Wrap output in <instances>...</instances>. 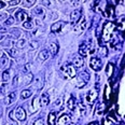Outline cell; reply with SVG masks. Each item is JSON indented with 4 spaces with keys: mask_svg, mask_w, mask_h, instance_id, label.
<instances>
[{
    "mask_svg": "<svg viewBox=\"0 0 125 125\" xmlns=\"http://www.w3.org/2000/svg\"><path fill=\"white\" fill-rule=\"evenodd\" d=\"M31 80H32V74L30 73H26L23 75H16L13 80V85L15 86H20V85H28L30 84Z\"/></svg>",
    "mask_w": 125,
    "mask_h": 125,
    "instance_id": "obj_1",
    "label": "cell"
},
{
    "mask_svg": "<svg viewBox=\"0 0 125 125\" xmlns=\"http://www.w3.org/2000/svg\"><path fill=\"white\" fill-rule=\"evenodd\" d=\"M114 29V25L113 23L108 22L106 23L105 26H104V29H103V35H101V39L103 41H110L111 40V35H112V31Z\"/></svg>",
    "mask_w": 125,
    "mask_h": 125,
    "instance_id": "obj_2",
    "label": "cell"
},
{
    "mask_svg": "<svg viewBox=\"0 0 125 125\" xmlns=\"http://www.w3.org/2000/svg\"><path fill=\"white\" fill-rule=\"evenodd\" d=\"M62 77L66 80L72 79V78L75 75V67L73 65H67V66H62Z\"/></svg>",
    "mask_w": 125,
    "mask_h": 125,
    "instance_id": "obj_3",
    "label": "cell"
},
{
    "mask_svg": "<svg viewBox=\"0 0 125 125\" xmlns=\"http://www.w3.org/2000/svg\"><path fill=\"white\" fill-rule=\"evenodd\" d=\"M92 40H88L83 42L81 45L79 46V54L82 56H86L88 55V53H94V50L92 49Z\"/></svg>",
    "mask_w": 125,
    "mask_h": 125,
    "instance_id": "obj_4",
    "label": "cell"
},
{
    "mask_svg": "<svg viewBox=\"0 0 125 125\" xmlns=\"http://www.w3.org/2000/svg\"><path fill=\"white\" fill-rule=\"evenodd\" d=\"M40 104H41V99L40 97L36 96L33 98V100H31V104H30V107H29V112L30 113H36L37 111L40 109Z\"/></svg>",
    "mask_w": 125,
    "mask_h": 125,
    "instance_id": "obj_5",
    "label": "cell"
},
{
    "mask_svg": "<svg viewBox=\"0 0 125 125\" xmlns=\"http://www.w3.org/2000/svg\"><path fill=\"white\" fill-rule=\"evenodd\" d=\"M90 67L93 70H95V71L99 70L101 68V61H100V58H98V57H92V58H91V61H90Z\"/></svg>",
    "mask_w": 125,
    "mask_h": 125,
    "instance_id": "obj_6",
    "label": "cell"
},
{
    "mask_svg": "<svg viewBox=\"0 0 125 125\" xmlns=\"http://www.w3.org/2000/svg\"><path fill=\"white\" fill-rule=\"evenodd\" d=\"M98 96V93L96 92V91H90L88 93H86V95H85V101H86L87 104H90V105H92L94 101L96 100V98H97Z\"/></svg>",
    "mask_w": 125,
    "mask_h": 125,
    "instance_id": "obj_7",
    "label": "cell"
},
{
    "mask_svg": "<svg viewBox=\"0 0 125 125\" xmlns=\"http://www.w3.org/2000/svg\"><path fill=\"white\" fill-rule=\"evenodd\" d=\"M85 27H86V20H85V17H82V19L80 20V22L77 23V25L74 26V29L78 33H80L85 29Z\"/></svg>",
    "mask_w": 125,
    "mask_h": 125,
    "instance_id": "obj_8",
    "label": "cell"
},
{
    "mask_svg": "<svg viewBox=\"0 0 125 125\" xmlns=\"http://www.w3.org/2000/svg\"><path fill=\"white\" fill-rule=\"evenodd\" d=\"M15 17H16V20L19 21V22L25 23V22H27L28 14L25 11H23V10H19V11L15 13Z\"/></svg>",
    "mask_w": 125,
    "mask_h": 125,
    "instance_id": "obj_9",
    "label": "cell"
},
{
    "mask_svg": "<svg viewBox=\"0 0 125 125\" xmlns=\"http://www.w3.org/2000/svg\"><path fill=\"white\" fill-rule=\"evenodd\" d=\"M81 13H82V10L81 9H78V10H74L73 12H71L70 14V21L72 23H77L78 21L81 19Z\"/></svg>",
    "mask_w": 125,
    "mask_h": 125,
    "instance_id": "obj_10",
    "label": "cell"
},
{
    "mask_svg": "<svg viewBox=\"0 0 125 125\" xmlns=\"http://www.w3.org/2000/svg\"><path fill=\"white\" fill-rule=\"evenodd\" d=\"M15 99H16V93H15V92H11L6 98H4L3 103H4V105H6V106H10V105H12V104L14 103Z\"/></svg>",
    "mask_w": 125,
    "mask_h": 125,
    "instance_id": "obj_11",
    "label": "cell"
},
{
    "mask_svg": "<svg viewBox=\"0 0 125 125\" xmlns=\"http://www.w3.org/2000/svg\"><path fill=\"white\" fill-rule=\"evenodd\" d=\"M15 118L19 120V121H24L26 119V111L22 107H19V108L15 110Z\"/></svg>",
    "mask_w": 125,
    "mask_h": 125,
    "instance_id": "obj_12",
    "label": "cell"
},
{
    "mask_svg": "<svg viewBox=\"0 0 125 125\" xmlns=\"http://www.w3.org/2000/svg\"><path fill=\"white\" fill-rule=\"evenodd\" d=\"M72 65H73L75 68H81L83 65H84V59L80 56H74L72 58Z\"/></svg>",
    "mask_w": 125,
    "mask_h": 125,
    "instance_id": "obj_13",
    "label": "cell"
},
{
    "mask_svg": "<svg viewBox=\"0 0 125 125\" xmlns=\"http://www.w3.org/2000/svg\"><path fill=\"white\" fill-rule=\"evenodd\" d=\"M50 57V52H49L48 50H42L40 51V53L38 54V62H44L46 61V59Z\"/></svg>",
    "mask_w": 125,
    "mask_h": 125,
    "instance_id": "obj_14",
    "label": "cell"
},
{
    "mask_svg": "<svg viewBox=\"0 0 125 125\" xmlns=\"http://www.w3.org/2000/svg\"><path fill=\"white\" fill-rule=\"evenodd\" d=\"M64 26V22H56L51 26V31L52 32H59L62 30V27Z\"/></svg>",
    "mask_w": 125,
    "mask_h": 125,
    "instance_id": "obj_15",
    "label": "cell"
},
{
    "mask_svg": "<svg viewBox=\"0 0 125 125\" xmlns=\"http://www.w3.org/2000/svg\"><path fill=\"white\" fill-rule=\"evenodd\" d=\"M58 44L55 43V42H52L50 43V45H49V51H50V53L52 55H56L57 53H58Z\"/></svg>",
    "mask_w": 125,
    "mask_h": 125,
    "instance_id": "obj_16",
    "label": "cell"
},
{
    "mask_svg": "<svg viewBox=\"0 0 125 125\" xmlns=\"http://www.w3.org/2000/svg\"><path fill=\"white\" fill-rule=\"evenodd\" d=\"M69 121H70V118H69L68 114H62L61 118L58 119L57 123H58L59 125H66L67 123H69Z\"/></svg>",
    "mask_w": 125,
    "mask_h": 125,
    "instance_id": "obj_17",
    "label": "cell"
},
{
    "mask_svg": "<svg viewBox=\"0 0 125 125\" xmlns=\"http://www.w3.org/2000/svg\"><path fill=\"white\" fill-rule=\"evenodd\" d=\"M48 124L49 125H56V114L55 112H51L48 116Z\"/></svg>",
    "mask_w": 125,
    "mask_h": 125,
    "instance_id": "obj_18",
    "label": "cell"
},
{
    "mask_svg": "<svg viewBox=\"0 0 125 125\" xmlns=\"http://www.w3.org/2000/svg\"><path fill=\"white\" fill-rule=\"evenodd\" d=\"M41 105L42 106H48L49 104H50V97H49V95L46 93H43L42 94V96H41Z\"/></svg>",
    "mask_w": 125,
    "mask_h": 125,
    "instance_id": "obj_19",
    "label": "cell"
},
{
    "mask_svg": "<svg viewBox=\"0 0 125 125\" xmlns=\"http://www.w3.org/2000/svg\"><path fill=\"white\" fill-rule=\"evenodd\" d=\"M67 107H68V108L71 111H74L75 110L77 106H75V99L73 98V96H71V97H70V99L68 100V103H67Z\"/></svg>",
    "mask_w": 125,
    "mask_h": 125,
    "instance_id": "obj_20",
    "label": "cell"
},
{
    "mask_svg": "<svg viewBox=\"0 0 125 125\" xmlns=\"http://www.w3.org/2000/svg\"><path fill=\"white\" fill-rule=\"evenodd\" d=\"M8 64H9V57L4 52H2L1 53V66L2 67H6L8 66Z\"/></svg>",
    "mask_w": 125,
    "mask_h": 125,
    "instance_id": "obj_21",
    "label": "cell"
},
{
    "mask_svg": "<svg viewBox=\"0 0 125 125\" xmlns=\"http://www.w3.org/2000/svg\"><path fill=\"white\" fill-rule=\"evenodd\" d=\"M118 28L121 31L125 30V16H122L119 19V23H118Z\"/></svg>",
    "mask_w": 125,
    "mask_h": 125,
    "instance_id": "obj_22",
    "label": "cell"
},
{
    "mask_svg": "<svg viewBox=\"0 0 125 125\" xmlns=\"http://www.w3.org/2000/svg\"><path fill=\"white\" fill-rule=\"evenodd\" d=\"M31 94H32V92L30 90H23L22 93H21V98L22 99H26V98L30 97Z\"/></svg>",
    "mask_w": 125,
    "mask_h": 125,
    "instance_id": "obj_23",
    "label": "cell"
},
{
    "mask_svg": "<svg viewBox=\"0 0 125 125\" xmlns=\"http://www.w3.org/2000/svg\"><path fill=\"white\" fill-rule=\"evenodd\" d=\"M35 14H37L38 16H40L41 15V17H42V19H44V16H45V12H44V9L42 7H37L35 9Z\"/></svg>",
    "mask_w": 125,
    "mask_h": 125,
    "instance_id": "obj_24",
    "label": "cell"
},
{
    "mask_svg": "<svg viewBox=\"0 0 125 125\" xmlns=\"http://www.w3.org/2000/svg\"><path fill=\"white\" fill-rule=\"evenodd\" d=\"M9 79H10V72H9V70H4L3 72H2V74H1V80H2V82H8L9 81Z\"/></svg>",
    "mask_w": 125,
    "mask_h": 125,
    "instance_id": "obj_25",
    "label": "cell"
},
{
    "mask_svg": "<svg viewBox=\"0 0 125 125\" xmlns=\"http://www.w3.org/2000/svg\"><path fill=\"white\" fill-rule=\"evenodd\" d=\"M107 15L110 17L114 16V8H113V6H111V4L107 6Z\"/></svg>",
    "mask_w": 125,
    "mask_h": 125,
    "instance_id": "obj_26",
    "label": "cell"
},
{
    "mask_svg": "<svg viewBox=\"0 0 125 125\" xmlns=\"http://www.w3.org/2000/svg\"><path fill=\"white\" fill-rule=\"evenodd\" d=\"M42 85H43V83H42L41 78L40 77L36 78V80H35V87H36V90H40V88L42 87Z\"/></svg>",
    "mask_w": 125,
    "mask_h": 125,
    "instance_id": "obj_27",
    "label": "cell"
},
{
    "mask_svg": "<svg viewBox=\"0 0 125 125\" xmlns=\"http://www.w3.org/2000/svg\"><path fill=\"white\" fill-rule=\"evenodd\" d=\"M79 77L81 78V79H83L84 80V81H88V80H90V74H88V72L87 71H82L81 73L79 74Z\"/></svg>",
    "mask_w": 125,
    "mask_h": 125,
    "instance_id": "obj_28",
    "label": "cell"
},
{
    "mask_svg": "<svg viewBox=\"0 0 125 125\" xmlns=\"http://www.w3.org/2000/svg\"><path fill=\"white\" fill-rule=\"evenodd\" d=\"M29 48L30 50H36V49L39 48V42L36 40H31L30 43H29Z\"/></svg>",
    "mask_w": 125,
    "mask_h": 125,
    "instance_id": "obj_29",
    "label": "cell"
},
{
    "mask_svg": "<svg viewBox=\"0 0 125 125\" xmlns=\"http://www.w3.org/2000/svg\"><path fill=\"white\" fill-rule=\"evenodd\" d=\"M35 0H24L23 1V7L25 8H30L32 4H35Z\"/></svg>",
    "mask_w": 125,
    "mask_h": 125,
    "instance_id": "obj_30",
    "label": "cell"
},
{
    "mask_svg": "<svg viewBox=\"0 0 125 125\" xmlns=\"http://www.w3.org/2000/svg\"><path fill=\"white\" fill-rule=\"evenodd\" d=\"M85 84H86V81H84V80L81 79L80 77H78V82H77V84H75V86L77 87H83V86H85Z\"/></svg>",
    "mask_w": 125,
    "mask_h": 125,
    "instance_id": "obj_31",
    "label": "cell"
},
{
    "mask_svg": "<svg viewBox=\"0 0 125 125\" xmlns=\"http://www.w3.org/2000/svg\"><path fill=\"white\" fill-rule=\"evenodd\" d=\"M31 66L32 65L30 64V62H27V64L24 66V68H23V73H29V71H30V69H31Z\"/></svg>",
    "mask_w": 125,
    "mask_h": 125,
    "instance_id": "obj_32",
    "label": "cell"
},
{
    "mask_svg": "<svg viewBox=\"0 0 125 125\" xmlns=\"http://www.w3.org/2000/svg\"><path fill=\"white\" fill-rule=\"evenodd\" d=\"M10 32H11V35L14 38H19L20 36H21V31H20V29H17V28H14V29H12Z\"/></svg>",
    "mask_w": 125,
    "mask_h": 125,
    "instance_id": "obj_33",
    "label": "cell"
},
{
    "mask_svg": "<svg viewBox=\"0 0 125 125\" xmlns=\"http://www.w3.org/2000/svg\"><path fill=\"white\" fill-rule=\"evenodd\" d=\"M98 53H99L100 57H106L107 56V53H108V51H107V48H105V46L100 48L99 51H98Z\"/></svg>",
    "mask_w": 125,
    "mask_h": 125,
    "instance_id": "obj_34",
    "label": "cell"
},
{
    "mask_svg": "<svg viewBox=\"0 0 125 125\" xmlns=\"http://www.w3.org/2000/svg\"><path fill=\"white\" fill-rule=\"evenodd\" d=\"M8 53L11 55V57H15L17 55V49H14V48L8 49Z\"/></svg>",
    "mask_w": 125,
    "mask_h": 125,
    "instance_id": "obj_35",
    "label": "cell"
},
{
    "mask_svg": "<svg viewBox=\"0 0 125 125\" xmlns=\"http://www.w3.org/2000/svg\"><path fill=\"white\" fill-rule=\"evenodd\" d=\"M23 27L24 28H27V29H31L33 27V24L31 23V21H27V22L23 23Z\"/></svg>",
    "mask_w": 125,
    "mask_h": 125,
    "instance_id": "obj_36",
    "label": "cell"
},
{
    "mask_svg": "<svg viewBox=\"0 0 125 125\" xmlns=\"http://www.w3.org/2000/svg\"><path fill=\"white\" fill-rule=\"evenodd\" d=\"M25 44H26V39H21L19 42L16 43V48L17 49H22L23 46L25 45Z\"/></svg>",
    "mask_w": 125,
    "mask_h": 125,
    "instance_id": "obj_37",
    "label": "cell"
},
{
    "mask_svg": "<svg viewBox=\"0 0 125 125\" xmlns=\"http://www.w3.org/2000/svg\"><path fill=\"white\" fill-rule=\"evenodd\" d=\"M105 108H106V105H105V104H99V105H98L97 113H98V114H101V113L104 112V110H105Z\"/></svg>",
    "mask_w": 125,
    "mask_h": 125,
    "instance_id": "obj_38",
    "label": "cell"
},
{
    "mask_svg": "<svg viewBox=\"0 0 125 125\" xmlns=\"http://www.w3.org/2000/svg\"><path fill=\"white\" fill-rule=\"evenodd\" d=\"M14 22H15L14 17H12V16H11V17H9V19L6 21V25H8V26H9V25H12Z\"/></svg>",
    "mask_w": 125,
    "mask_h": 125,
    "instance_id": "obj_39",
    "label": "cell"
},
{
    "mask_svg": "<svg viewBox=\"0 0 125 125\" xmlns=\"http://www.w3.org/2000/svg\"><path fill=\"white\" fill-rule=\"evenodd\" d=\"M112 71H113L112 65L109 64V65H108V68H107V72H108V75H111V74H112Z\"/></svg>",
    "mask_w": 125,
    "mask_h": 125,
    "instance_id": "obj_40",
    "label": "cell"
},
{
    "mask_svg": "<svg viewBox=\"0 0 125 125\" xmlns=\"http://www.w3.org/2000/svg\"><path fill=\"white\" fill-rule=\"evenodd\" d=\"M4 19H6V21L9 19V15H8V13H1V22L2 23L4 22Z\"/></svg>",
    "mask_w": 125,
    "mask_h": 125,
    "instance_id": "obj_41",
    "label": "cell"
},
{
    "mask_svg": "<svg viewBox=\"0 0 125 125\" xmlns=\"http://www.w3.org/2000/svg\"><path fill=\"white\" fill-rule=\"evenodd\" d=\"M32 125H43V121L42 120H37Z\"/></svg>",
    "mask_w": 125,
    "mask_h": 125,
    "instance_id": "obj_42",
    "label": "cell"
},
{
    "mask_svg": "<svg viewBox=\"0 0 125 125\" xmlns=\"http://www.w3.org/2000/svg\"><path fill=\"white\" fill-rule=\"evenodd\" d=\"M19 3H20L19 0H15V1H10V4H11V6H16V4H19Z\"/></svg>",
    "mask_w": 125,
    "mask_h": 125,
    "instance_id": "obj_43",
    "label": "cell"
},
{
    "mask_svg": "<svg viewBox=\"0 0 125 125\" xmlns=\"http://www.w3.org/2000/svg\"><path fill=\"white\" fill-rule=\"evenodd\" d=\"M10 118H11V120H14V111L10 112Z\"/></svg>",
    "mask_w": 125,
    "mask_h": 125,
    "instance_id": "obj_44",
    "label": "cell"
},
{
    "mask_svg": "<svg viewBox=\"0 0 125 125\" xmlns=\"http://www.w3.org/2000/svg\"><path fill=\"white\" fill-rule=\"evenodd\" d=\"M104 125H112V124H111V123L108 124V119H105V120H104Z\"/></svg>",
    "mask_w": 125,
    "mask_h": 125,
    "instance_id": "obj_45",
    "label": "cell"
},
{
    "mask_svg": "<svg viewBox=\"0 0 125 125\" xmlns=\"http://www.w3.org/2000/svg\"><path fill=\"white\" fill-rule=\"evenodd\" d=\"M6 6H7L6 2H4V1H1V6H0V7H1V9H3V8L6 7Z\"/></svg>",
    "mask_w": 125,
    "mask_h": 125,
    "instance_id": "obj_46",
    "label": "cell"
},
{
    "mask_svg": "<svg viewBox=\"0 0 125 125\" xmlns=\"http://www.w3.org/2000/svg\"><path fill=\"white\" fill-rule=\"evenodd\" d=\"M36 24H37V25L39 26V25H42V23H41V21H39V20H36Z\"/></svg>",
    "mask_w": 125,
    "mask_h": 125,
    "instance_id": "obj_47",
    "label": "cell"
},
{
    "mask_svg": "<svg viewBox=\"0 0 125 125\" xmlns=\"http://www.w3.org/2000/svg\"><path fill=\"white\" fill-rule=\"evenodd\" d=\"M61 103H62V99L59 98V99H57V101L55 103V105H61Z\"/></svg>",
    "mask_w": 125,
    "mask_h": 125,
    "instance_id": "obj_48",
    "label": "cell"
},
{
    "mask_svg": "<svg viewBox=\"0 0 125 125\" xmlns=\"http://www.w3.org/2000/svg\"><path fill=\"white\" fill-rule=\"evenodd\" d=\"M42 4H50V1H41Z\"/></svg>",
    "mask_w": 125,
    "mask_h": 125,
    "instance_id": "obj_49",
    "label": "cell"
},
{
    "mask_svg": "<svg viewBox=\"0 0 125 125\" xmlns=\"http://www.w3.org/2000/svg\"><path fill=\"white\" fill-rule=\"evenodd\" d=\"M10 125H19V124H17L15 121H12V122H11V124H10Z\"/></svg>",
    "mask_w": 125,
    "mask_h": 125,
    "instance_id": "obj_50",
    "label": "cell"
},
{
    "mask_svg": "<svg viewBox=\"0 0 125 125\" xmlns=\"http://www.w3.org/2000/svg\"><path fill=\"white\" fill-rule=\"evenodd\" d=\"M90 125H99V124H98V123H96V122H93V123H91Z\"/></svg>",
    "mask_w": 125,
    "mask_h": 125,
    "instance_id": "obj_51",
    "label": "cell"
},
{
    "mask_svg": "<svg viewBox=\"0 0 125 125\" xmlns=\"http://www.w3.org/2000/svg\"><path fill=\"white\" fill-rule=\"evenodd\" d=\"M78 2H79V1H71V3H72V4H77Z\"/></svg>",
    "mask_w": 125,
    "mask_h": 125,
    "instance_id": "obj_52",
    "label": "cell"
},
{
    "mask_svg": "<svg viewBox=\"0 0 125 125\" xmlns=\"http://www.w3.org/2000/svg\"><path fill=\"white\" fill-rule=\"evenodd\" d=\"M4 31H7V30H4V28H1V33H4Z\"/></svg>",
    "mask_w": 125,
    "mask_h": 125,
    "instance_id": "obj_53",
    "label": "cell"
},
{
    "mask_svg": "<svg viewBox=\"0 0 125 125\" xmlns=\"http://www.w3.org/2000/svg\"><path fill=\"white\" fill-rule=\"evenodd\" d=\"M67 125H75L74 123H69V124H67Z\"/></svg>",
    "mask_w": 125,
    "mask_h": 125,
    "instance_id": "obj_54",
    "label": "cell"
}]
</instances>
